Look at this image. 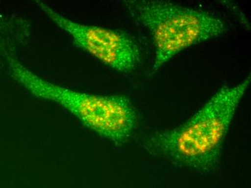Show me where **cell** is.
I'll list each match as a JSON object with an SVG mask.
<instances>
[{"instance_id":"6da1fadb","label":"cell","mask_w":251,"mask_h":188,"mask_svg":"<svg viewBox=\"0 0 251 188\" xmlns=\"http://www.w3.org/2000/svg\"><path fill=\"white\" fill-rule=\"evenodd\" d=\"M251 81L249 75L238 84L222 87L187 121L145 136L142 147L176 167L200 175L215 173L226 134Z\"/></svg>"},{"instance_id":"7a4b0ae2","label":"cell","mask_w":251,"mask_h":188,"mask_svg":"<svg viewBox=\"0 0 251 188\" xmlns=\"http://www.w3.org/2000/svg\"><path fill=\"white\" fill-rule=\"evenodd\" d=\"M127 10L148 30L154 48L155 73L183 50L226 33L223 19L204 10L164 0H128Z\"/></svg>"},{"instance_id":"3957f363","label":"cell","mask_w":251,"mask_h":188,"mask_svg":"<svg viewBox=\"0 0 251 188\" xmlns=\"http://www.w3.org/2000/svg\"><path fill=\"white\" fill-rule=\"evenodd\" d=\"M7 71L30 94L60 105L100 137L113 132L123 114L117 95H99L76 91L38 77L12 56L6 58Z\"/></svg>"},{"instance_id":"277c9868","label":"cell","mask_w":251,"mask_h":188,"mask_svg":"<svg viewBox=\"0 0 251 188\" xmlns=\"http://www.w3.org/2000/svg\"><path fill=\"white\" fill-rule=\"evenodd\" d=\"M36 4L58 27L66 32L78 48L86 52L107 66L128 73L139 66L142 59L137 42L122 32L75 22L55 11L44 1Z\"/></svg>"}]
</instances>
